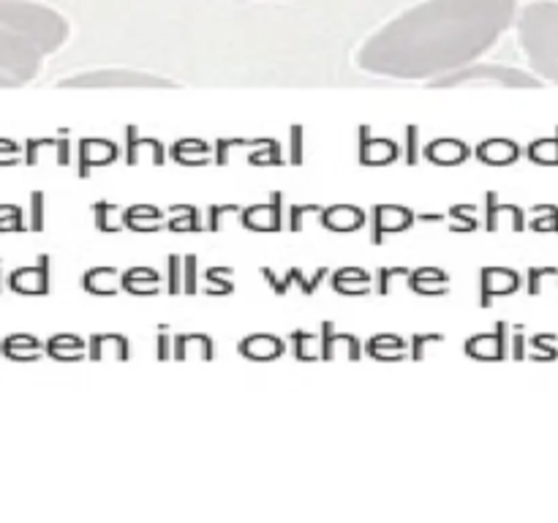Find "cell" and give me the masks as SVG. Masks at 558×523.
I'll return each mask as SVG.
<instances>
[{
	"label": "cell",
	"instance_id": "obj_3",
	"mask_svg": "<svg viewBox=\"0 0 558 523\" xmlns=\"http://www.w3.org/2000/svg\"><path fill=\"white\" fill-rule=\"evenodd\" d=\"M518 36L532 69L558 85V3L539 0L526 5L518 20Z\"/></svg>",
	"mask_w": 558,
	"mask_h": 523
},
{
	"label": "cell",
	"instance_id": "obj_7",
	"mask_svg": "<svg viewBox=\"0 0 558 523\" xmlns=\"http://www.w3.org/2000/svg\"><path fill=\"white\" fill-rule=\"evenodd\" d=\"M0 87H16V85H14V82L5 80V76H0Z\"/></svg>",
	"mask_w": 558,
	"mask_h": 523
},
{
	"label": "cell",
	"instance_id": "obj_4",
	"mask_svg": "<svg viewBox=\"0 0 558 523\" xmlns=\"http://www.w3.org/2000/svg\"><path fill=\"white\" fill-rule=\"evenodd\" d=\"M428 85L439 87V90L441 87H529V90H537V87H543V80L521 69H512V65L469 63L452 74L436 76Z\"/></svg>",
	"mask_w": 558,
	"mask_h": 523
},
{
	"label": "cell",
	"instance_id": "obj_2",
	"mask_svg": "<svg viewBox=\"0 0 558 523\" xmlns=\"http://www.w3.org/2000/svg\"><path fill=\"white\" fill-rule=\"evenodd\" d=\"M69 41L63 14L31 0H0V76L16 87L33 82L44 58Z\"/></svg>",
	"mask_w": 558,
	"mask_h": 523
},
{
	"label": "cell",
	"instance_id": "obj_1",
	"mask_svg": "<svg viewBox=\"0 0 558 523\" xmlns=\"http://www.w3.org/2000/svg\"><path fill=\"white\" fill-rule=\"evenodd\" d=\"M518 0H425L360 47L357 65L390 80H436L483 58L515 20Z\"/></svg>",
	"mask_w": 558,
	"mask_h": 523
},
{
	"label": "cell",
	"instance_id": "obj_6",
	"mask_svg": "<svg viewBox=\"0 0 558 523\" xmlns=\"http://www.w3.org/2000/svg\"><path fill=\"white\" fill-rule=\"evenodd\" d=\"M480 158L488 163H510L518 158V147L512 142H485L480 147Z\"/></svg>",
	"mask_w": 558,
	"mask_h": 523
},
{
	"label": "cell",
	"instance_id": "obj_5",
	"mask_svg": "<svg viewBox=\"0 0 558 523\" xmlns=\"http://www.w3.org/2000/svg\"><path fill=\"white\" fill-rule=\"evenodd\" d=\"M58 87H87V90H98V87H125V90H136V87H153V90H161V87H178L174 82L163 80V76L145 74V71L136 69H98L87 71V74L69 76V80L60 82Z\"/></svg>",
	"mask_w": 558,
	"mask_h": 523
}]
</instances>
